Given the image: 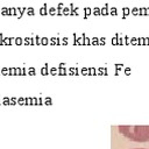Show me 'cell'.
I'll return each mask as SVG.
<instances>
[{"mask_svg":"<svg viewBox=\"0 0 149 149\" xmlns=\"http://www.w3.org/2000/svg\"><path fill=\"white\" fill-rule=\"evenodd\" d=\"M118 129L125 137L132 141H149V126H119Z\"/></svg>","mask_w":149,"mask_h":149,"instance_id":"1","label":"cell"},{"mask_svg":"<svg viewBox=\"0 0 149 149\" xmlns=\"http://www.w3.org/2000/svg\"><path fill=\"white\" fill-rule=\"evenodd\" d=\"M135 149H146V148H135Z\"/></svg>","mask_w":149,"mask_h":149,"instance_id":"2","label":"cell"}]
</instances>
